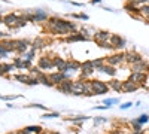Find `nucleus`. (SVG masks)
<instances>
[{"mask_svg":"<svg viewBox=\"0 0 149 134\" xmlns=\"http://www.w3.org/2000/svg\"><path fill=\"white\" fill-rule=\"evenodd\" d=\"M46 28L52 34H66V36H69L70 33H76L78 26L72 21L61 19L58 17H51L46 21Z\"/></svg>","mask_w":149,"mask_h":134,"instance_id":"obj_1","label":"nucleus"},{"mask_svg":"<svg viewBox=\"0 0 149 134\" xmlns=\"http://www.w3.org/2000/svg\"><path fill=\"white\" fill-rule=\"evenodd\" d=\"M91 87H93V94L94 95H102V94H106L110 88L109 85L103 81H91Z\"/></svg>","mask_w":149,"mask_h":134,"instance_id":"obj_2","label":"nucleus"},{"mask_svg":"<svg viewBox=\"0 0 149 134\" xmlns=\"http://www.w3.org/2000/svg\"><path fill=\"white\" fill-rule=\"evenodd\" d=\"M128 81H131L133 83L139 85V87H143L148 81V73H142V72H131Z\"/></svg>","mask_w":149,"mask_h":134,"instance_id":"obj_3","label":"nucleus"},{"mask_svg":"<svg viewBox=\"0 0 149 134\" xmlns=\"http://www.w3.org/2000/svg\"><path fill=\"white\" fill-rule=\"evenodd\" d=\"M110 36H112V33H109L106 30H98V31L94 33L93 39L97 45H103V43H107L110 40Z\"/></svg>","mask_w":149,"mask_h":134,"instance_id":"obj_4","label":"nucleus"},{"mask_svg":"<svg viewBox=\"0 0 149 134\" xmlns=\"http://www.w3.org/2000/svg\"><path fill=\"white\" fill-rule=\"evenodd\" d=\"M122 63H125V52H118L115 55L107 57V64L109 66L116 67V66H121Z\"/></svg>","mask_w":149,"mask_h":134,"instance_id":"obj_5","label":"nucleus"},{"mask_svg":"<svg viewBox=\"0 0 149 134\" xmlns=\"http://www.w3.org/2000/svg\"><path fill=\"white\" fill-rule=\"evenodd\" d=\"M19 18L21 17L18 14H8V15L3 17V24L6 27H9V28H15V26L18 24Z\"/></svg>","mask_w":149,"mask_h":134,"instance_id":"obj_6","label":"nucleus"},{"mask_svg":"<svg viewBox=\"0 0 149 134\" xmlns=\"http://www.w3.org/2000/svg\"><path fill=\"white\" fill-rule=\"evenodd\" d=\"M85 94V81H73L72 87V95H84Z\"/></svg>","mask_w":149,"mask_h":134,"instance_id":"obj_7","label":"nucleus"},{"mask_svg":"<svg viewBox=\"0 0 149 134\" xmlns=\"http://www.w3.org/2000/svg\"><path fill=\"white\" fill-rule=\"evenodd\" d=\"M109 42L112 43L113 49H124V46H125V39L121 37L119 34H112Z\"/></svg>","mask_w":149,"mask_h":134,"instance_id":"obj_8","label":"nucleus"},{"mask_svg":"<svg viewBox=\"0 0 149 134\" xmlns=\"http://www.w3.org/2000/svg\"><path fill=\"white\" fill-rule=\"evenodd\" d=\"M131 67V72H142V73H149V63L146 60H140V61L134 63L130 66Z\"/></svg>","mask_w":149,"mask_h":134,"instance_id":"obj_9","label":"nucleus"},{"mask_svg":"<svg viewBox=\"0 0 149 134\" xmlns=\"http://www.w3.org/2000/svg\"><path fill=\"white\" fill-rule=\"evenodd\" d=\"M30 42L29 40H14V52L18 54H26L27 52V48H29Z\"/></svg>","mask_w":149,"mask_h":134,"instance_id":"obj_10","label":"nucleus"},{"mask_svg":"<svg viewBox=\"0 0 149 134\" xmlns=\"http://www.w3.org/2000/svg\"><path fill=\"white\" fill-rule=\"evenodd\" d=\"M72 87H73V81L72 79H66L60 85H57V90L63 94H72Z\"/></svg>","mask_w":149,"mask_h":134,"instance_id":"obj_11","label":"nucleus"},{"mask_svg":"<svg viewBox=\"0 0 149 134\" xmlns=\"http://www.w3.org/2000/svg\"><path fill=\"white\" fill-rule=\"evenodd\" d=\"M37 67L42 69V70H51L54 67L52 63V58H48V57H40L39 61H37Z\"/></svg>","mask_w":149,"mask_h":134,"instance_id":"obj_12","label":"nucleus"},{"mask_svg":"<svg viewBox=\"0 0 149 134\" xmlns=\"http://www.w3.org/2000/svg\"><path fill=\"white\" fill-rule=\"evenodd\" d=\"M94 72H95V69H94V66H93V61H91V60L81 63V73H84V75H86V76L90 78Z\"/></svg>","mask_w":149,"mask_h":134,"instance_id":"obj_13","label":"nucleus"},{"mask_svg":"<svg viewBox=\"0 0 149 134\" xmlns=\"http://www.w3.org/2000/svg\"><path fill=\"white\" fill-rule=\"evenodd\" d=\"M140 60H143V57H142L140 54H137L136 51H128V52H125V63H128L130 66L134 64V63H137V61H140Z\"/></svg>","mask_w":149,"mask_h":134,"instance_id":"obj_14","label":"nucleus"},{"mask_svg":"<svg viewBox=\"0 0 149 134\" xmlns=\"http://www.w3.org/2000/svg\"><path fill=\"white\" fill-rule=\"evenodd\" d=\"M49 18V14L48 12H45V10H42V9H36L34 10V22H46Z\"/></svg>","mask_w":149,"mask_h":134,"instance_id":"obj_15","label":"nucleus"},{"mask_svg":"<svg viewBox=\"0 0 149 134\" xmlns=\"http://www.w3.org/2000/svg\"><path fill=\"white\" fill-rule=\"evenodd\" d=\"M140 87L139 85H136V83H133L131 81H124L122 82V92H134V91H137Z\"/></svg>","mask_w":149,"mask_h":134,"instance_id":"obj_16","label":"nucleus"},{"mask_svg":"<svg viewBox=\"0 0 149 134\" xmlns=\"http://www.w3.org/2000/svg\"><path fill=\"white\" fill-rule=\"evenodd\" d=\"M85 40H88V37L82 33H72L66 37V42H85Z\"/></svg>","mask_w":149,"mask_h":134,"instance_id":"obj_17","label":"nucleus"},{"mask_svg":"<svg viewBox=\"0 0 149 134\" xmlns=\"http://www.w3.org/2000/svg\"><path fill=\"white\" fill-rule=\"evenodd\" d=\"M52 63H54V67H57L58 72H63V73H64L66 66H67V61H66V60H63V58H60V57L55 55V57L52 58Z\"/></svg>","mask_w":149,"mask_h":134,"instance_id":"obj_18","label":"nucleus"},{"mask_svg":"<svg viewBox=\"0 0 149 134\" xmlns=\"http://www.w3.org/2000/svg\"><path fill=\"white\" fill-rule=\"evenodd\" d=\"M98 72H102V73H106L107 76H110V78H115L116 76V67H113V66H109V64H104Z\"/></svg>","mask_w":149,"mask_h":134,"instance_id":"obj_19","label":"nucleus"},{"mask_svg":"<svg viewBox=\"0 0 149 134\" xmlns=\"http://www.w3.org/2000/svg\"><path fill=\"white\" fill-rule=\"evenodd\" d=\"M125 10H127V12H130L131 15H136V17L142 15L140 8H139V6H136V5H133V3H130V2H127V5H125Z\"/></svg>","mask_w":149,"mask_h":134,"instance_id":"obj_20","label":"nucleus"},{"mask_svg":"<svg viewBox=\"0 0 149 134\" xmlns=\"http://www.w3.org/2000/svg\"><path fill=\"white\" fill-rule=\"evenodd\" d=\"M78 70H81V63H78V61H74V60H72V61H67V66H66L64 73L78 72Z\"/></svg>","mask_w":149,"mask_h":134,"instance_id":"obj_21","label":"nucleus"},{"mask_svg":"<svg viewBox=\"0 0 149 134\" xmlns=\"http://www.w3.org/2000/svg\"><path fill=\"white\" fill-rule=\"evenodd\" d=\"M107 85H109V88H110V90H113V91H116V92H121V91H122V82L118 81V79H112V81H109Z\"/></svg>","mask_w":149,"mask_h":134,"instance_id":"obj_22","label":"nucleus"},{"mask_svg":"<svg viewBox=\"0 0 149 134\" xmlns=\"http://www.w3.org/2000/svg\"><path fill=\"white\" fill-rule=\"evenodd\" d=\"M12 70H15L14 64H5V63H2V64H0V76H6L8 73L12 72Z\"/></svg>","mask_w":149,"mask_h":134,"instance_id":"obj_23","label":"nucleus"},{"mask_svg":"<svg viewBox=\"0 0 149 134\" xmlns=\"http://www.w3.org/2000/svg\"><path fill=\"white\" fill-rule=\"evenodd\" d=\"M0 46H3L5 49H8L9 52H12V51H14V40L3 39V40H0Z\"/></svg>","mask_w":149,"mask_h":134,"instance_id":"obj_24","label":"nucleus"},{"mask_svg":"<svg viewBox=\"0 0 149 134\" xmlns=\"http://www.w3.org/2000/svg\"><path fill=\"white\" fill-rule=\"evenodd\" d=\"M26 130L30 133V134H42L43 130L40 125H30V127H26Z\"/></svg>","mask_w":149,"mask_h":134,"instance_id":"obj_25","label":"nucleus"},{"mask_svg":"<svg viewBox=\"0 0 149 134\" xmlns=\"http://www.w3.org/2000/svg\"><path fill=\"white\" fill-rule=\"evenodd\" d=\"M91 61H93V66H94V69H95L97 72L106 64V63H104V58H95V60H91Z\"/></svg>","mask_w":149,"mask_h":134,"instance_id":"obj_26","label":"nucleus"},{"mask_svg":"<svg viewBox=\"0 0 149 134\" xmlns=\"http://www.w3.org/2000/svg\"><path fill=\"white\" fill-rule=\"evenodd\" d=\"M45 46V40L43 39H40V37H37L34 42H33V45H31V48L34 51H37V49H40V48H43Z\"/></svg>","mask_w":149,"mask_h":134,"instance_id":"obj_27","label":"nucleus"},{"mask_svg":"<svg viewBox=\"0 0 149 134\" xmlns=\"http://www.w3.org/2000/svg\"><path fill=\"white\" fill-rule=\"evenodd\" d=\"M14 66H15V69L24 70V58H21V57H17V58L14 60Z\"/></svg>","mask_w":149,"mask_h":134,"instance_id":"obj_28","label":"nucleus"},{"mask_svg":"<svg viewBox=\"0 0 149 134\" xmlns=\"http://www.w3.org/2000/svg\"><path fill=\"white\" fill-rule=\"evenodd\" d=\"M14 78H15L17 81L22 82V83H29V81H30V78H31V76H29V75H15Z\"/></svg>","mask_w":149,"mask_h":134,"instance_id":"obj_29","label":"nucleus"},{"mask_svg":"<svg viewBox=\"0 0 149 134\" xmlns=\"http://www.w3.org/2000/svg\"><path fill=\"white\" fill-rule=\"evenodd\" d=\"M149 121V115H146V113H143V115H140L137 119H136V122L137 124H140V125H143V124H146Z\"/></svg>","mask_w":149,"mask_h":134,"instance_id":"obj_30","label":"nucleus"},{"mask_svg":"<svg viewBox=\"0 0 149 134\" xmlns=\"http://www.w3.org/2000/svg\"><path fill=\"white\" fill-rule=\"evenodd\" d=\"M140 10H142V17H145V18L149 21V5L140 6Z\"/></svg>","mask_w":149,"mask_h":134,"instance_id":"obj_31","label":"nucleus"},{"mask_svg":"<svg viewBox=\"0 0 149 134\" xmlns=\"http://www.w3.org/2000/svg\"><path fill=\"white\" fill-rule=\"evenodd\" d=\"M130 3H133V5H136V6H143V5H149V0H128Z\"/></svg>","mask_w":149,"mask_h":134,"instance_id":"obj_32","label":"nucleus"},{"mask_svg":"<svg viewBox=\"0 0 149 134\" xmlns=\"http://www.w3.org/2000/svg\"><path fill=\"white\" fill-rule=\"evenodd\" d=\"M34 54H36V51H34L33 48H31L30 51H27L26 54H24V60H30V61H31V60L34 58Z\"/></svg>","mask_w":149,"mask_h":134,"instance_id":"obj_33","label":"nucleus"},{"mask_svg":"<svg viewBox=\"0 0 149 134\" xmlns=\"http://www.w3.org/2000/svg\"><path fill=\"white\" fill-rule=\"evenodd\" d=\"M119 100L118 99H107V100H104V106H107V107H112V104H116Z\"/></svg>","mask_w":149,"mask_h":134,"instance_id":"obj_34","label":"nucleus"},{"mask_svg":"<svg viewBox=\"0 0 149 134\" xmlns=\"http://www.w3.org/2000/svg\"><path fill=\"white\" fill-rule=\"evenodd\" d=\"M42 118H45V119H51V118H60V115H58L57 112H52V113H45Z\"/></svg>","mask_w":149,"mask_h":134,"instance_id":"obj_35","label":"nucleus"},{"mask_svg":"<svg viewBox=\"0 0 149 134\" xmlns=\"http://www.w3.org/2000/svg\"><path fill=\"white\" fill-rule=\"evenodd\" d=\"M27 107H36V109H42V110H48V107H46V106H42V104H39V103L30 104V106H27Z\"/></svg>","mask_w":149,"mask_h":134,"instance_id":"obj_36","label":"nucleus"},{"mask_svg":"<svg viewBox=\"0 0 149 134\" xmlns=\"http://www.w3.org/2000/svg\"><path fill=\"white\" fill-rule=\"evenodd\" d=\"M18 97H19V95H9V97H6V95H0V99L9 101V100H15V99H18Z\"/></svg>","mask_w":149,"mask_h":134,"instance_id":"obj_37","label":"nucleus"},{"mask_svg":"<svg viewBox=\"0 0 149 134\" xmlns=\"http://www.w3.org/2000/svg\"><path fill=\"white\" fill-rule=\"evenodd\" d=\"M8 54H9V51H8V49H5L3 46H0V58H5Z\"/></svg>","mask_w":149,"mask_h":134,"instance_id":"obj_38","label":"nucleus"},{"mask_svg":"<svg viewBox=\"0 0 149 134\" xmlns=\"http://www.w3.org/2000/svg\"><path fill=\"white\" fill-rule=\"evenodd\" d=\"M102 122H106V119L103 116H98V118L94 119V125H98V124H102Z\"/></svg>","mask_w":149,"mask_h":134,"instance_id":"obj_39","label":"nucleus"},{"mask_svg":"<svg viewBox=\"0 0 149 134\" xmlns=\"http://www.w3.org/2000/svg\"><path fill=\"white\" fill-rule=\"evenodd\" d=\"M131 106H133V103H131V101H127V103H122L119 107L122 109V110H125V109H128V107H131Z\"/></svg>","mask_w":149,"mask_h":134,"instance_id":"obj_40","label":"nucleus"},{"mask_svg":"<svg viewBox=\"0 0 149 134\" xmlns=\"http://www.w3.org/2000/svg\"><path fill=\"white\" fill-rule=\"evenodd\" d=\"M94 109H98V110H106V109H110V107H107V106H95Z\"/></svg>","mask_w":149,"mask_h":134,"instance_id":"obj_41","label":"nucleus"},{"mask_svg":"<svg viewBox=\"0 0 149 134\" xmlns=\"http://www.w3.org/2000/svg\"><path fill=\"white\" fill-rule=\"evenodd\" d=\"M79 19H84V21H86V19H88V15H85V14H79Z\"/></svg>","mask_w":149,"mask_h":134,"instance_id":"obj_42","label":"nucleus"},{"mask_svg":"<svg viewBox=\"0 0 149 134\" xmlns=\"http://www.w3.org/2000/svg\"><path fill=\"white\" fill-rule=\"evenodd\" d=\"M18 134H30V133H29L26 128H22V130H19V131H18Z\"/></svg>","mask_w":149,"mask_h":134,"instance_id":"obj_43","label":"nucleus"},{"mask_svg":"<svg viewBox=\"0 0 149 134\" xmlns=\"http://www.w3.org/2000/svg\"><path fill=\"white\" fill-rule=\"evenodd\" d=\"M3 39H6V33L0 31V40H3Z\"/></svg>","mask_w":149,"mask_h":134,"instance_id":"obj_44","label":"nucleus"},{"mask_svg":"<svg viewBox=\"0 0 149 134\" xmlns=\"http://www.w3.org/2000/svg\"><path fill=\"white\" fill-rule=\"evenodd\" d=\"M100 2H102V0H91L90 3H91V5H97V3H100Z\"/></svg>","mask_w":149,"mask_h":134,"instance_id":"obj_45","label":"nucleus"},{"mask_svg":"<svg viewBox=\"0 0 149 134\" xmlns=\"http://www.w3.org/2000/svg\"><path fill=\"white\" fill-rule=\"evenodd\" d=\"M112 134H122V131H119V130H115V131H112Z\"/></svg>","mask_w":149,"mask_h":134,"instance_id":"obj_46","label":"nucleus"},{"mask_svg":"<svg viewBox=\"0 0 149 134\" xmlns=\"http://www.w3.org/2000/svg\"><path fill=\"white\" fill-rule=\"evenodd\" d=\"M0 24H3V17L0 15Z\"/></svg>","mask_w":149,"mask_h":134,"instance_id":"obj_47","label":"nucleus"},{"mask_svg":"<svg viewBox=\"0 0 149 134\" xmlns=\"http://www.w3.org/2000/svg\"><path fill=\"white\" fill-rule=\"evenodd\" d=\"M49 134H60V133H58V131H51Z\"/></svg>","mask_w":149,"mask_h":134,"instance_id":"obj_48","label":"nucleus"},{"mask_svg":"<svg viewBox=\"0 0 149 134\" xmlns=\"http://www.w3.org/2000/svg\"><path fill=\"white\" fill-rule=\"evenodd\" d=\"M42 134H49V133H46V131H43V133H42Z\"/></svg>","mask_w":149,"mask_h":134,"instance_id":"obj_49","label":"nucleus"},{"mask_svg":"<svg viewBox=\"0 0 149 134\" xmlns=\"http://www.w3.org/2000/svg\"><path fill=\"white\" fill-rule=\"evenodd\" d=\"M0 64H2V61H0Z\"/></svg>","mask_w":149,"mask_h":134,"instance_id":"obj_50","label":"nucleus"}]
</instances>
